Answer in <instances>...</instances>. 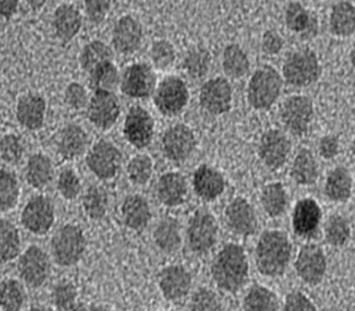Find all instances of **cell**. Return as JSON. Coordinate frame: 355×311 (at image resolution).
Returning a JSON list of instances; mask_svg holds the SVG:
<instances>
[{"label":"cell","instance_id":"1","mask_svg":"<svg viewBox=\"0 0 355 311\" xmlns=\"http://www.w3.org/2000/svg\"><path fill=\"white\" fill-rule=\"evenodd\" d=\"M211 274L221 290L232 293L241 290L250 274L244 248L236 244L225 246L211 264Z\"/></svg>","mask_w":355,"mask_h":311},{"label":"cell","instance_id":"2","mask_svg":"<svg viewBox=\"0 0 355 311\" xmlns=\"http://www.w3.org/2000/svg\"><path fill=\"white\" fill-rule=\"evenodd\" d=\"M292 246L286 233L266 230L256 246V266L261 274L277 278L286 272L291 257Z\"/></svg>","mask_w":355,"mask_h":311},{"label":"cell","instance_id":"3","mask_svg":"<svg viewBox=\"0 0 355 311\" xmlns=\"http://www.w3.org/2000/svg\"><path fill=\"white\" fill-rule=\"evenodd\" d=\"M282 85V77L273 66H261L254 73L247 86L248 103L259 111L271 109L280 96Z\"/></svg>","mask_w":355,"mask_h":311},{"label":"cell","instance_id":"4","mask_svg":"<svg viewBox=\"0 0 355 311\" xmlns=\"http://www.w3.org/2000/svg\"><path fill=\"white\" fill-rule=\"evenodd\" d=\"M85 249V233L77 224H64L52 237V256L55 263L62 267H70L78 263L82 260Z\"/></svg>","mask_w":355,"mask_h":311},{"label":"cell","instance_id":"5","mask_svg":"<svg viewBox=\"0 0 355 311\" xmlns=\"http://www.w3.org/2000/svg\"><path fill=\"white\" fill-rule=\"evenodd\" d=\"M283 79L293 87H307L318 80L320 64L310 48L295 51L286 59L282 68Z\"/></svg>","mask_w":355,"mask_h":311},{"label":"cell","instance_id":"6","mask_svg":"<svg viewBox=\"0 0 355 311\" xmlns=\"http://www.w3.org/2000/svg\"><path fill=\"white\" fill-rule=\"evenodd\" d=\"M219 226L217 220L208 210L200 208L191 217L187 226V244L193 253L205 255L218 242Z\"/></svg>","mask_w":355,"mask_h":311},{"label":"cell","instance_id":"7","mask_svg":"<svg viewBox=\"0 0 355 311\" xmlns=\"http://www.w3.org/2000/svg\"><path fill=\"white\" fill-rule=\"evenodd\" d=\"M189 100L190 91L187 82L178 75L164 78L154 93L155 106L165 116L180 114L187 107Z\"/></svg>","mask_w":355,"mask_h":311},{"label":"cell","instance_id":"8","mask_svg":"<svg viewBox=\"0 0 355 311\" xmlns=\"http://www.w3.org/2000/svg\"><path fill=\"white\" fill-rule=\"evenodd\" d=\"M123 156L112 142L100 140L88 150L86 163L97 179L107 181L114 179L120 172Z\"/></svg>","mask_w":355,"mask_h":311},{"label":"cell","instance_id":"9","mask_svg":"<svg viewBox=\"0 0 355 311\" xmlns=\"http://www.w3.org/2000/svg\"><path fill=\"white\" fill-rule=\"evenodd\" d=\"M280 118L292 134L304 136L309 131L315 118L313 100L302 95L288 97L281 105Z\"/></svg>","mask_w":355,"mask_h":311},{"label":"cell","instance_id":"10","mask_svg":"<svg viewBox=\"0 0 355 311\" xmlns=\"http://www.w3.org/2000/svg\"><path fill=\"white\" fill-rule=\"evenodd\" d=\"M19 276L30 287H42L51 274V262L46 251L37 245L26 248L17 262Z\"/></svg>","mask_w":355,"mask_h":311},{"label":"cell","instance_id":"11","mask_svg":"<svg viewBox=\"0 0 355 311\" xmlns=\"http://www.w3.org/2000/svg\"><path fill=\"white\" fill-rule=\"evenodd\" d=\"M55 206L51 199L44 195L32 197L21 211V224L37 236L46 235L55 224Z\"/></svg>","mask_w":355,"mask_h":311},{"label":"cell","instance_id":"12","mask_svg":"<svg viewBox=\"0 0 355 311\" xmlns=\"http://www.w3.org/2000/svg\"><path fill=\"white\" fill-rule=\"evenodd\" d=\"M196 136L187 124L178 123L169 127L162 138V151L168 161L182 163L190 158L196 150Z\"/></svg>","mask_w":355,"mask_h":311},{"label":"cell","instance_id":"13","mask_svg":"<svg viewBox=\"0 0 355 311\" xmlns=\"http://www.w3.org/2000/svg\"><path fill=\"white\" fill-rule=\"evenodd\" d=\"M121 104L114 91H95L87 105L88 120L102 131L114 127L120 118Z\"/></svg>","mask_w":355,"mask_h":311},{"label":"cell","instance_id":"14","mask_svg":"<svg viewBox=\"0 0 355 311\" xmlns=\"http://www.w3.org/2000/svg\"><path fill=\"white\" fill-rule=\"evenodd\" d=\"M157 77L147 64H132L120 77L121 91L131 98H147L156 91Z\"/></svg>","mask_w":355,"mask_h":311},{"label":"cell","instance_id":"15","mask_svg":"<svg viewBox=\"0 0 355 311\" xmlns=\"http://www.w3.org/2000/svg\"><path fill=\"white\" fill-rule=\"evenodd\" d=\"M123 134L124 138L133 147L138 149L147 148L154 139V118L141 106H132L124 121Z\"/></svg>","mask_w":355,"mask_h":311},{"label":"cell","instance_id":"16","mask_svg":"<svg viewBox=\"0 0 355 311\" xmlns=\"http://www.w3.org/2000/svg\"><path fill=\"white\" fill-rule=\"evenodd\" d=\"M200 105L211 115L228 113L232 105V88L225 77L209 79L200 89Z\"/></svg>","mask_w":355,"mask_h":311},{"label":"cell","instance_id":"17","mask_svg":"<svg viewBox=\"0 0 355 311\" xmlns=\"http://www.w3.org/2000/svg\"><path fill=\"white\" fill-rule=\"evenodd\" d=\"M295 269L299 278L309 285L320 283L327 269V260L322 248L313 244L301 248Z\"/></svg>","mask_w":355,"mask_h":311},{"label":"cell","instance_id":"18","mask_svg":"<svg viewBox=\"0 0 355 311\" xmlns=\"http://www.w3.org/2000/svg\"><path fill=\"white\" fill-rule=\"evenodd\" d=\"M291 148V141L288 136L282 131L272 129L266 131L261 138L259 158L268 168L279 170L288 161Z\"/></svg>","mask_w":355,"mask_h":311},{"label":"cell","instance_id":"19","mask_svg":"<svg viewBox=\"0 0 355 311\" xmlns=\"http://www.w3.org/2000/svg\"><path fill=\"white\" fill-rule=\"evenodd\" d=\"M142 41L144 28L138 19L125 15L115 23L112 32V43L119 53L132 55L140 48Z\"/></svg>","mask_w":355,"mask_h":311},{"label":"cell","instance_id":"20","mask_svg":"<svg viewBox=\"0 0 355 311\" xmlns=\"http://www.w3.org/2000/svg\"><path fill=\"white\" fill-rule=\"evenodd\" d=\"M226 224L232 233L239 236H252L257 231V217L253 206L243 197H236L225 210Z\"/></svg>","mask_w":355,"mask_h":311},{"label":"cell","instance_id":"21","mask_svg":"<svg viewBox=\"0 0 355 311\" xmlns=\"http://www.w3.org/2000/svg\"><path fill=\"white\" fill-rule=\"evenodd\" d=\"M158 285L165 299L180 301L190 292L192 276L183 266H167L159 273Z\"/></svg>","mask_w":355,"mask_h":311},{"label":"cell","instance_id":"22","mask_svg":"<svg viewBox=\"0 0 355 311\" xmlns=\"http://www.w3.org/2000/svg\"><path fill=\"white\" fill-rule=\"evenodd\" d=\"M46 102L41 95L28 93L19 97L16 105V118L28 130H39L46 118Z\"/></svg>","mask_w":355,"mask_h":311},{"label":"cell","instance_id":"23","mask_svg":"<svg viewBox=\"0 0 355 311\" xmlns=\"http://www.w3.org/2000/svg\"><path fill=\"white\" fill-rule=\"evenodd\" d=\"M193 188L202 199L214 201L226 190V179L219 170L205 163L193 174Z\"/></svg>","mask_w":355,"mask_h":311},{"label":"cell","instance_id":"24","mask_svg":"<svg viewBox=\"0 0 355 311\" xmlns=\"http://www.w3.org/2000/svg\"><path fill=\"white\" fill-rule=\"evenodd\" d=\"M156 193L164 206L169 208L181 206L187 201L189 194L187 179L180 172H166L158 179Z\"/></svg>","mask_w":355,"mask_h":311},{"label":"cell","instance_id":"25","mask_svg":"<svg viewBox=\"0 0 355 311\" xmlns=\"http://www.w3.org/2000/svg\"><path fill=\"white\" fill-rule=\"evenodd\" d=\"M52 25L55 35L64 44L69 43L83 26V16L80 10L71 3H61L53 12Z\"/></svg>","mask_w":355,"mask_h":311},{"label":"cell","instance_id":"26","mask_svg":"<svg viewBox=\"0 0 355 311\" xmlns=\"http://www.w3.org/2000/svg\"><path fill=\"white\" fill-rule=\"evenodd\" d=\"M322 220V208L313 199H300L295 204L292 217V226L295 235L311 237L318 229Z\"/></svg>","mask_w":355,"mask_h":311},{"label":"cell","instance_id":"27","mask_svg":"<svg viewBox=\"0 0 355 311\" xmlns=\"http://www.w3.org/2000/svg\"><path fill=\"white\" fill-rule=\"evenodd\" d=\"M58 151L66 161L82 157L89 145L86 131L78 124H68L58 136Z\"/></svg>","mask_w":355,"mask_h":311},{"label":"cell","instance_id":"28","mask_svg":"<svg viewBox=\"0 0 355 311\" xmlns=\"http://www.w3.org/2000/svg\"><path fill=\"white\" fill-rule=\"evenodd\" d=\"M286 28L293 33L300 35L301 39H309L318 33V21L313 12L304 8L300 3H289L286 8Z\"/></svg>","mask_w":355,"mask_h":311},{"label":"cell","instance_id":"29","mask_svg":"<svg viewBox=\"0 0 355 311\" xmlns=\"http://www.w3.org/2000/svg\"><path fill=\"white\" fill-rule=\"evenodd\" d=\"M121 213L124 224L135 231L145 229L151 221L150 206L147 199L137 194L124 199L121 206Z\"/></svg>","mask_w":355,"mask_h":311},{"label":"cell","instance_id":"30","mask_svg":"<svg viewBox=\"0 0 355 311\" xmlns=\"http://www.w3.org/2000/svg\"><path fill=\"white\" fill-rule=\"evenodd\" d=\"M53 176V163L46 154H34L28 158L25 167V179L30 186L37 190H42L51 183Z\"/></svg>","mask_w":355,"mask_h":311},{"label":"cell","instance_id":"31","mask_svg":"<svg viewBox=\"0 0 355 311\" xmlns=\"http://www.w3.org/2000/svg\"><path fill=\"white\" fill-rule=\"evenodd\" d=\"M353 179L349 170L338 166L328 172L325 183V194L333 202L344 203L352 193Z\"/></svg>","mask_w":355,"mask_h":311},{"label":"cell","instance_id":"32","mask_svg":"<svg viewBox=\"0 0 355 311\" xmlns=\"http://www.w3.org/2000/svg\"><path fill=\"white\" fill-rule=\"evenodd\" d=\"M290 175L297 184L302 186L316 183L318 179V163L311 151L304 148L299 151L292 163Z\"/></svg>","mask_w":355,"mask_h":311},{"label":"cell","instance_id":"33","mask_svg":"<svg viewBox=\"0 0 355 311\" xmlns=\"http://www.w3.org/2000/svg\"><path fill=\"white\" fill-rule=\"evenodd\" d=\"M329 28L336 37H349L355 30V8L349 1H340L331 10Z\"/></svg>","mask_w":355,"mask_h":311},{"label":"cell","instance_id":"34","mask_svg":"<svg viewBox=\"0 0 355 311\" xmlns=\"http://www.w3.org/2000/svg\"><path fill=\"white\" fill-rule=\"evenodd\" d=\"M21 235L10 221L0 220V264L10 263L21 251Z\"/></svg>","mask_w":355,"mask_h":311},{"label":"cell","instance_id":"35","mask_svg":"<svg viewBox=\"0 0 355 311\" xmlns=\"http://www.w3.org/2000/svg\"><path fill=\"white\" fill-rule=\"evenodd\" d=\"M156 245L166 253H174L181 246V226L173 217L160 221L154 231Z\"/></svg>","mask_w":355,"mask_h":311},{"label":"cell","instance_id":"36","mask_svg":"<svg viewBox=\"0 0 355 311\" xmlns=\"http://www.w3.org/2000/svg\"><path fill=\"white\" fill-rule=\"evenodd\" d=\"M114 52L106 43L100 39H95L87 43L80 51L79 55V64L86 73H91L92 70L98 64L105 61H113Z\"/></svg>","mask_w":355,"mask_h":311},{"label":"cell","instance_id":"37","mask_svg":"<svg viewBox=\"0 0 355 311\" xmlns=\"http://www.w3.org/2000/svg\"><path fill=\"white\" fill-rule=\"evenodd\" d=\"M261 202L268 217H281L288 208L286 188L277 181L266 185L261 194Z\"/></svg>","mask_w":355,"mask_h":311},{"label":"cell","instance_id":"38","mask_svg":"<svg viewBox=\"0 0 355 311\" xmlns=\"http://www.w3.org/2000/svg\"><path fill=\"white\" fill-rule=\"evenodd\" d=\"M223 71L227 77L232 79H241L250 70V60L246 52L236 43L229 44L223 57Z\"/></svg>","mask_w":355,"mask_h":311},{"label":"cell","instance_id":"39","mask_svg":"<svg viewBox=\"0 0 355 311\" xmlns=\"http://www.w3.org/2000/svg\"><path fill=\"white\" fill-rule=\"evenodd\" d=\"M89 84L94 91H114L120 85V73L113 61H105L89 73Z\"/></svg>","mask_w":355,"mask_h":311},{"label":"cell","instance_id":"40","mask_svg":"<svg viewBox=\"0 0 355 311\" xmlns=\"http://www.w3.org/2000/svg\"><path fill=\"white\" fill-rule=\"evenodd\" d=\"M26 301V293L21 282L8 278L0 283V308L3 311H21Z\"/></svg>","mask_w":355,"mask_h":311},{"label":"cell","instance_id":"41","mask_svg":"<svg viewBox=\"0 0 355 311\" xmlns=\"http://www.w3.org/2000/svg\"><path fill=\"white\" fill-rule=\"evenodd\" d=\"M277 298L266 287L255 284L250 287L243 301L244 311H277Z\"/></svg>","mask_w":355,"mask_h":311},{"label":"cell","instance_id":"42","mask_svg":"<svg viewBox=\"0 0 355 311\" xmlns=\"http://www.w3.org/2000/svg\"><path fill=\"white\" fill-rule=\"evenodd\" d=\"M21 188L14 172L0 170V212H8L19 203Z\"/></svg>","mask_w":355,"mask_h":311},{"label":"cell","instance_id":"43","mask_svg":"<svg viewBox=\"0 0 355 311\" xmlns=\"http://www.w3.org/2000/svg\"><path fill=\"white\" fill-rule=\"evenodd\" d=\"M83 208L91 219H102L109 208V197L106 190L97 185L88 188L83 197Z\"/></svg>","mask_w":355,"mask_h":311},{"label":"cell","instance_id":"44","mask_svg":"<svg viewBox=\"0 0 355 311\" xmlns=\"http://www.w3.org/2000/svg\"><path fill=\"white\" fill-rule=\"evenodd\" d=\"M154 172V163L148 154H137L129 161L127 174L130 181L137 186H142L150 181Z\"/></svg>","mask_w":355,"mask_h":311},{"label":"cell","instance_id":"45","mask_svg":"<svg viewBox=\"0 0 355 311\" xmlns=\"http://www.w3.org/2000/svg\"><path fill=\"white\" fill-rule=\"evenodd\" d=\"M351 236L349 221L340 215H333L328 217L325 224L326 242L334 247L345 245Z\"/></svg>","mask_w":355,"mask_h":311},{"label":"cell","instance_id":"46","mask_svg":"<svg viewBox=\"0 0 355 311\" xmlns=\"http://www.w3.org/2000/svg\"><path fill=\"white\" fill-rule=\"evenodd\" d=\"M211 55L205 48H196L187 52L184 69L192 78H203L210 68Z\"/></svg>","mask_w":355,"mask_h":311},{"label":"cell","instance_id":"47","mask_svg":"<svg viewBox=\"0 0 355 311\" xmlns=\"http://www.w3.org/2000/svg\"><path fill=\"white\" fill-rule=\"evenodd\" d=\"M151 61L155 68L162 71L168 70L174 64L176 52L174 46L167 39H157L150 48Z\"/></svg>","mask_w":355,"mask_h":311},{"label":"cell","instance_id":"48","mask_svg":"<svg viewBox=\"0 0 355 311\" xmlns=\"http://www.w3.org/2000/svg\"><path fill=\"white\" fill-rule=\"evenodd\" d=\"M57 188L64 199H75L82 192V181L73 168H64L58 177Z\"/></svg>","mask_w":355,"mask_h":311},{"label":"cell","instance_id":"49","mask_svg":"<svg viewBox=\"0 0 355 311\" xmlns=\"http://www.w3.org/2000/svg\"><path fill=\"white\" fill-rule=\"evenodd\" d=\"M77 290L69 282H60L52 290V302L60 311H69L76 307Z\"/></svg>","mask_w":355,"mask_h":311},{"label":"cell","instance_id":"50","mask_svg":"<svg viewBox=\"0 0 355 311\" xmlns=\"http://www.w3.org/2000/svg\"><path fill=\"white\" fill-rule=\"evenodd\" d=\"M24 154V147L19 136L6 134L0 139V157L5 163L17 165Z\"/></svg>","mask_w":355,"mask_h":311},{"label":"cell","instance_id":"51","mask_svg":"<svg viewBox=\"0 0 355 311\" xmlns=\"http://www.w3.org/2000/svg\"><path fill=\"white\" fill-rule=\"evenodd\" d=\"M190 309L191 311H223V303L214 291L201 287L193 294Z\"/></svg>","mask_w":355,"mask_h":311},{"label":"cell","instance_id":"52","mask_svg":"<svg viewBox=\"0 0 355 311\" xmlns=\"http://www.w3.org/2000/svg\"><path fill=\"white\" fill-rule=\"evenodd\" d=\"M66 102L71 109H79L87 107L89 97L84 86L79 82H71L66 89Z\"/></svg>","mask_w":355,"mask_h":311},{"label":"cell","instance_id":"53","mask_svg":"<svg viewBox=\"0 0 355 311\" xmlns=\"http://www.w3.org/2000/svg\"><path fill=\"white\" fill-rule=\"evenodd\" d=\"M111 10V1L88 0L85 1V12L94 24H101Z\"/></svg>","mask_w":355,"mask_h":311},{"label":"cell","instance_id":"54","mask_svg":"<svg viewBox=\"0 0 355 311\" xmlns=\"http://www.w3.org/2000/svg\"><path fill=\"white\" fill-rule=\"evenodd\" d=\"M283 311H317V308L304 293L295 291L286 296Z\"/></svg>","mask_w":355,"mask_h":311},{"label":"cell","instance_id":"55","mask_svg":"<svg viewBox=\"0 0 355 311\" xmlns=\"http://www.w3.org/2000/svg\"><path fill=\"white\" fill-rule=\"evenodd\" d=\"M318 152L320 157L326 161H331L340 152V141L335 136H322L319 140Z\"/></svg>","mask_w":355,"mask_h":311},{"label":"cell","instance_id":"56","mask_svg":"<svg viewBox=\"0 0 355 311\" xmlns=\"http://www.w3.org/2000/svg\"><path fill=\"white\" fill-rule=\"evenodd\" d=\"M283 46V39L277 30H266L262 39L263 51L266 55H277Z\"/></svg>","mask_w":355,"mask_h":311},{"label":"cell","instance_id":"57","mask_svg":"<svg viewBox=\"0 0 355 311\" xmlns=\"http://www.w3.org/2000/svg\"><path fill=\"white\" fill-rule=\"evenodd\" d=\"M19 3L16 0H0V17L10 19L17 12Z\"/></svg>","mask_w":355,"mask_h":311},{"label":"cell","instance_id":"58","mask_svg":"<svg viewBox=\"0 0 355 311\" xmlns=\"http://www.w3.org/2000/svg\"><path fill=\"white\" fill-rule=\"evenodd\" d=\"M28 311H51L50 309L46 308V307H33Z\"/></svg>","mask_w":355,"mask_h":311},{"label":"cell","instance_id":"59","mask_svg":"<svg viewBox=\"0 0 355 311\" xmlns=\"http://www.w3.org/2000/svg\"><path fill=\"white\" fill-rule=\"evenodd\" d=\"M69 311H89V309L86 308V307H83V305H78V307H75V308Z\"/></svg>","mask_w":355,"mask_h":311},{"label":"cell","instance_id":"60","mask_svg":"<svg viewBox=\"0 0 355 311\" xmlns=\"http://www.w3.org/2000/svg\"><path fill=\"white\" fill-rule=\"evenodd\" d=\"M89 311H105V310H103V309L100 308V307H92V308H89Z\"/></svg>","mask_w":355,"mask_h":311}]
</instances>
